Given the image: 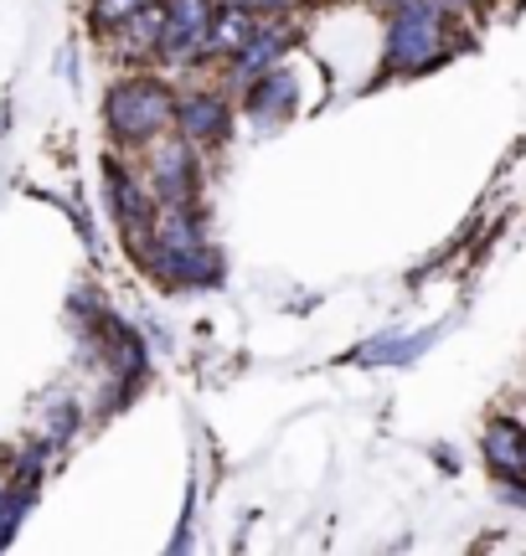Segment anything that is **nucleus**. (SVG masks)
<instances>
[{"label":"nucleus","instance_id":"f03ea898","mask_svg":"<svg viewBox=\"0 0 526 556\" xmlns=\"http://www.w3.org/2000/svg\"><path fill=\"white\" fill-rule=\"evenodd\" d=\"M486 458L501 469V475H511V469H522L526 464V438L516 433V428H506V422H496L486 438Z\"/></svg>","mask_w":526,"mask_h":556},{"label":"nucleus","instance_id":"f257e3e1","mask_svg":"<svg viewBox=\"0 0 526 556\" xmlns=\"http://www.w3.org/2000/svg\"><path fill=\"white\" fill-rule=\"evenodd\" d=\"M398 62H428L439 52V11L434 5H408L398 16V37H392Z\"/></svg>","mask_w":526,"mask_h":556}]
</instances>
